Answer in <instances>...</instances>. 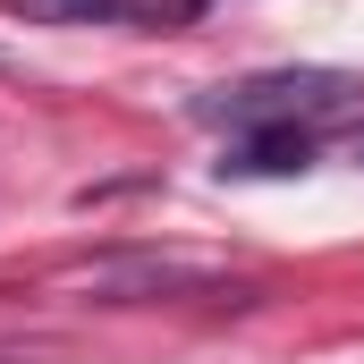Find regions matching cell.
I'll list each match as a JSON object with an SVG mask.
<instances>
[{"mask_svg":"<svg viewBox=\"0 0 364 364\" xmlns=\"http://www.w3.org/2000/svg\"><path fill=\"white\" fill-rule=\"evenodd\" d=\"M322 127H255V136H229V178H288V170H314L322 161Z\"/></svg>","mask_w":364,"mask_h":364,"instance_id":"3957f363","label":"cell"},{"mask_svg":"<svg viewBox=\"0 0 364 364\" xmlns=\"http://www.w3.org/2000/svg\"><path fill=\"white\" fill-rule=\"evenodd\" d=\"M364 85L339 68H272V77H246V85H229L220 102H195V110L220 119L229 136H255V127H322L331 136V119H348Z\"/></svg>","mask_w":364,"mask_h":364,"instance_id":"6da1fadb","label":"cell"},{"mask_svg":"<svg viewBox=\"0 0 364 364\" xmlns=\"http://www.w3.org/2000/svg\"><path fill=\"white\" fill-rule=\"evenodd\" d=\"M26 26H186L195 0H0Z\"/></svg>","mask_w":364,"mask_h":364,"instance_id":"7a4b0ae2","label":"cell"}]
</instances>
